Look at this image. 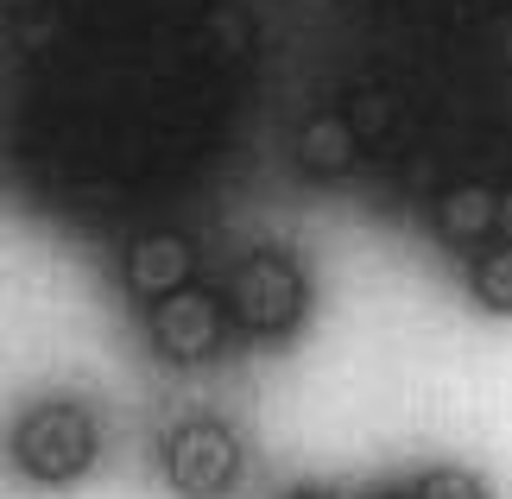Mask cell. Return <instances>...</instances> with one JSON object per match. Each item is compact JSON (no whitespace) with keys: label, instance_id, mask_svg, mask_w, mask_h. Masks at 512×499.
Segmentation results:
<instances>
[{"label":"cell","instance_id":"14","mask_svg":"<svg viewBox=\"0 0 512 499\" xmlns=\"http://www.w3.org/2000/svg\"><path fill=\"white\" fill-rule=\"evenodd\" d=\"M386 499H399V493H386Z\"/></svg>","mask_w":512,"mask_h":499},{"label":"cell","instance_id":"1","mask_svg":"<svg viewBox=\"0 0 512 499\" xmlns=\"http://www.w3.org/2000/svg\"><path fill=\"white\" fill-rule=\"evenodd\" d=\"M222 304L247 335H285V329H298V316L310 310V278L291 253L260 247V253L234 259V272L222 285Z\"/></svg>","mask_w":512,"mask_h":499},{"label":"cell","instance_id":"7","mask_svg":"<svg viewBox=\"0 0 512 499\" xmlns=\"http://www.w3.org/2000/svg\"><path fill=\"white\" fill-rule=\"evenodd\" d=\"M291 152H298V165L310 177H342V171H354V158H361V133H354L348 114L323 108V114H310V121L298 127Z\"/></svg>","mask_w":512,"mask_h":499},{"label":"cell","instance_id":"5","mask_svg":"<svg viewBox=\"0 0 512 499\" xmlns=\"http://www.w3.org/2000/svg\"><path fill=\"white\" fill-rule=\"evenodd\" d=\"M121 278H127V291L140 297V304H165V297L190 291V278H196V241H190V234H177V228H152V234H140V241L127 247Z\"/></svg>","mask_w":512,"mask_h":499},{"label":"cell","instance_id":"8","mask_svg":"<svg viewBox=\"0 0 512 499\" xmlns=\"http://www.w3.org/2000/svg\"><path fill=\"white\" fill-rule=\"evenodd\" d=\"M468 291H475L494 316H512V241L475 253V266H468Z\"/></svg>","mask_w":512,"mask_h":499},{"label":"cell","instance_id":"9","mask_svg":"<svg viewBox=\"0 0 512 499\" xmlns=\"http://www.w3.org/2000/svg\"><path fill=\"white\" fill-rule=\"evenodd\" d=\"M348 121H354V133H361V139H380L392 121H399V102H392L386 89H361V95H354V114H348Z\"/></svg>","mask_w":512,"mask_h":499},{"label":"cell","instance_id":"13","mask_svg":"<svg viewBox=\"0 0 512 499\" xmlns=\"http://www.w3.org/2000/svg\"><path fill=\"white\" fill-rule=\"evenodd\" d=\"M285 499H336V493H323V487H298V493H285Z\"/></svg>","mask_w":512,"mask_h":499},{"label":"cell","instance_id":"2","mask_svg":"<svg viewBox=\"0 0 512 499\" xmlns=\"http://www.w3.org/2000/svg\"><path fill=\"white\" fill-rule=\"evenodd\" d=\"M13 462H19V474H32L45 487L76 481L95 462V417L83 405H70V398L32 405L13 430Z\"/></svg>","mask_w":512,"mask_h":499},{"label":"cell","instance_id":"11","mask_svg":"<svg viewBox=\"0 0 512 499\" xmlns=\"http://www.w3.org/2000/svg\"><path fill=\"white\" fill-rule=\"evenodd\" d=\"M500 234L512 241V190H500Z\"/></svg>","mask_w":512,"mask_h":499},{"label":"cell","instance_id":"6","mask_svg":"<svg viewBox=\"0 0 512 499\" xmlns=\"http://www.w3.org/2000/svg\"><path fill=\"white\" fill-rule=\"evenodd\" d=\"M430 222H437L443 247H487V234H500V190L487 184H449L437 203H430Z\"/></svg>","mask_w":512,"mask_h":499},{"label":"cell","instance_id":"3","mask_svg":"<svg viewBox=\"0 0 512 499\" xmlns=\"http://www.w3.org/2000/svg\"><path fill=\"white\" fill-rule=\"evenodd\" d=\"M241 474V436L215 417H190L165 436V481L184 499H215Z\"/></svg>","mask_w":512,"mask_h":499},{"label":"cell","instance_id":"12","mask_svg":"<svg viewBox=\"0 0 512 499\" xmlns=\"http://www.w3.org/2000/svg\"><path fill=\"white\" fill-rule=\"evenodd\" d=\"M7 13H32V7H45V0H0Z\"/></svg>","mask_w":512,"mask_h":499},{"label":"cell","instance_id":"10","mask_svg":"<svg viewBox=\"0 0 512 499\" xmlns=\"http://www.w3.org/2000/svg\"><path fill=\"white\" fill-rule=\"evenodd\" d=\"M411 499H487V487H481L468 468H430Z\"/></svg>","mask_w":512,"mask_h":499},{"label":"cell","instance_id":"4","mask_svg":"<svg viewBox=\"0 0 512 499\" xmlns=\"http://www.w3.org/2000/svg\"><path fill=\"white\" fill-rule=\"evenodd\" d=\"M146 329H152V348H159L165 361L196 367V361H209V354L222 348L228 304H222V291H196V285H190V291L165 297V304H152Z\"/></svg>","mask_w":512,"mask_h":499}]
</instances>
